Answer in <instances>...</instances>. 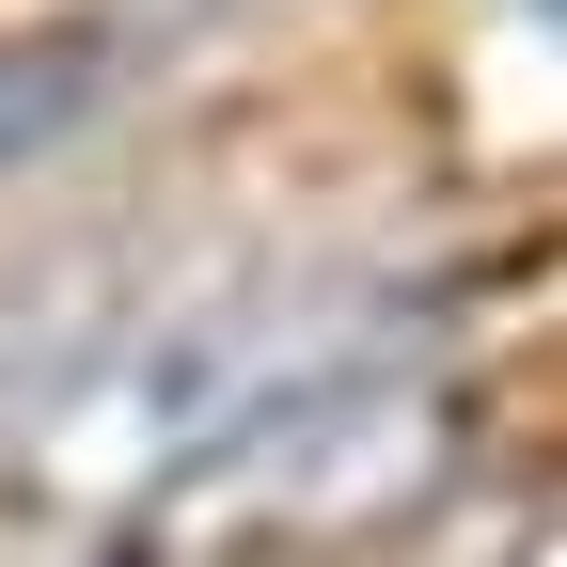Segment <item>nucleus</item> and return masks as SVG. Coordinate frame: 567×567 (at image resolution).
<instances>
[{
    "mask_svg": "<svg viewBox=\"0 0 567 567\" xmlns=\"http://www.w3.org/2000/svg\"><path fill=\"white\" fill-rule=\"evenodd\" d=\"M111 95H126V48H111L95 17H80V32H0V174L63 158Z\"/></svg>",
    "mask_w": 567,
    "mask_h": 567,
    "instance_id": "obj_1",
    "label": "nucleus"
}]
</instances>
